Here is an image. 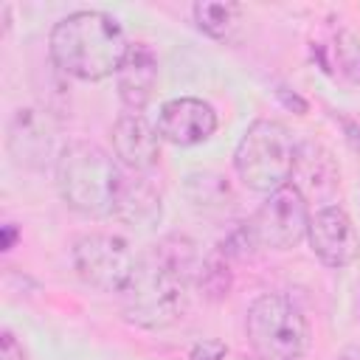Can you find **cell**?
Wrapping results in <instances>:
<instances>
[{
	"label": "cell",
	"mask_w": 360,
	"mask_h": 360,
	"mask_svg": "<svg viewBox=\"0 0 360 360\" xmlns=\"http://www.w3.org/2000/svg\"><path fill=\"white\" fill-rule=\"evenodd\" d=\"M197 253L188 239L169 236L149 248L121 292V312L141 329H166L186 315L197 276Z\"/></svg>",
	"instance_id": "cell-1"
},
{
	"label": "cell",
	"mask_w": 360,
	"mask_h": 360,
	"mask_svg": "<svg viewBox=\"0 0 360 360\" xmlns=\"http://www.w3.org/2000/svg\"><path fill=\"white\" fill-rule=\"evenodd\" d=\"M17 242V228L14 225H3V250H11Z\"/></svg>",
	"instance_id": "cell-22"
},
{
	"label": "cell",
	"mask_w": 360,
	"mask_h": 360,
	"mask_svg": "<svg viewBox=\"0 0 360 360\" xmlns=\"http://www.w3.org/2000/svg\"><path fill=\"white\" fill-rule=\"evenodd\" d=\"M309 205L307 194H301L298 186L287 183L273 194H264V202L256 208V214L245 225L248 242L270 250H290L301 239H307L309 228Z\"/></svg>",
	"instance_id": "cell-6"
},
{
	"label": "cell",
	"mask_w": 360,
	"mask_h": 360,
	"mask_svg": "<svg viewBox=\"0 0 360 360\" xmlns=\"http://www.w3.org/2000/svg\"><path fill=\"white\" fill-rule=\"evenodd\" d=\"M56 121L48 110L39 107H20L8 121V152L17 166L25 169H45L56 166Z\"/></svg>",
	"instance_id": "cell-8"
},
{
	"label": "cell",
	"mask_w": 360,
	"mask_h": 360,
	"mask_svg": "<svg viewBox=\"0 0 360 360\" xmlns=\"http://www.w3.org/2000/svg\"><path fill=\"white\" fill-rule=\"evenodd\" d=\"M338 360H360V346H346V349L338 354Z\"/></svg>",
	"instance_id": "cell-23"
},
{
	"label": "cell",
	"mask_w": 360,
	"mask_h": 360,
	"mask_svg": "<svg viewBox=\"0 0 360 360\" xmlns=\"http://www.w3.org/2000/svg\"><path fill=\"white\" fill-rule=\"evenodd\" d=\"M112 152L121 166L129 172L146 174L160 160V132L141 112H121L112 124Z\"/></svg>",
	"instance_id": "cell-11"
},
{
	"label": "cell",
	"mask_w": 360,
	"mask_h": 360,
	"mask_svg": "<svg viewBox=\"0 0 360 360\" xmlns=\"http://www.w3.org/2000/svg\"><path fill=\"white\" fill-rule=\"evenodd\" d=\"M307 242L326 267H349L360 253V239L352 217L340 205H323L309 217Z\"/></svg>",
	"instance_id": "cell-9"
},
{
	"label": "cell",
	"mask_w": 360,
	"mask_h": 360,
	"mask_svg": "<svg viewBox=\"0 0 360 360\" xmlns=\"http://www.w3.org/2000/svg\"><path fill=\"white\" fill-rule=\"evenodd\" d=\"M56 186L68 208L84 217H110L121 186L115 160L90 141H73L62 146L56 160Z\"/></svg>",
	"instance_id": "cell-3"
},
{
	"label": "cell",
	"mask_w": 360,
	"mask_h": 360,
	"mask_svg": "<svg viewBox=\"0 0 360 360\" xmlns=\"http://www.w3.org/2000/svg\"><path fill=\"white\" fill-rule=\"evenodd\" d=\"M292 177L301 180V183H292L301 191H304V186H309L315 194H332L338 188V166H335L332 155L312 141L298 146Z\"/></svg>",
	"instance_id": "cell-14"
},
{
	"label": "cell",
	"mask_w": 360,
	"mask_h": 360,
	"mask_svg": "<svg viewBox=\"0 0 360 360\" xmlns=\"http://www.w3.org/2000/svg\"><path fill=\"white\" fill-rule=\"evenodd\" d=\"M127 51V34L107 11H73L62 17L48 37L51 62L82 82H98L118 73Z\"/></svg>",
	"instance_id": "cell-2"
},
{
	"label": "cell",
	"mask_w": 360,
	"mask_h": 360,
	"mask_svg": "<svg viewBox=\"0 0 360 360\" xmlns=\"http://www.w3.org/2000/svg\"><path fill=\"white\" fill-rule=\"evenodd\" d=\"M298 143L281 121H253L236 143L233 169L239 180L259 194H273L292 180Z\"/></svg>",
	"instance_id": "cell-4"
},
{
	"label": "cell",
	"mask_w": 360,
	"mask_h": 360,
	"mask_svg": "<svg viewBox=\"0 0 360 360\" xmlns=\"http://www.w3.org/2000/svg\"><path fill=\"white\" fill-rule=\"evenodd\" d=\"M183 188H186V200L191 202V208H197L205 217L225 214L233 202L228 180L217 172H191L186 174Z\"/></svg>",
	"instance_id": "cell-15"
},
{
	"label": "cell",
	"mask_w": 360,
	"mask_h": 360,
	"mask_svg": "<svg viewBox=\"0 0 360 360\" xmlns=\"http://www.w3.org/2000/svg\"><path fill=\"white\" fill-rule=\"evenodd\" d=\"M112 217L138 231L155 228L163 217V194L158 183L141 172H132V177H121Z\"/></svg>",
	"instance_id": "cell-12"
},
{
	"label": "cell",
	"mask_w": 360,
	"mask_h": 360,
	"mask_svg": "<svg viewBox=\"0 0 360 360\" xmlns=\"http://www.w3.org/2000/svg\"><path fill=\"white\" fill-rule=\"evenodd\" d=\"M228 354V346L217 338H205V340H197L188 352V360H222Z\"/></svg>",
	"instance_id": "cell-19"
},
{
	"label": "cell",
	"mask_w": 360,
	"mask_h": 360,
	"mask_svg": "<svg viewBox=\"0 0 360 360\" xmlns=\"http://www.w3.org/2000/svg\"><path fill=\"white\" fill-rule=\"evenodd\" d=\"M276 96L281 98V104H284V107L295 110L298 115H304V112L309 110V104H307V101H304V98H301L298 93H290V90H284V87H278V90H276Z\"/></svg>",
	"instance_id": "cell-21"
},
{
	"label": "cell",
	"mask_w": 360,
	"mask_h": 360,
	"mask_svg": "<svg viewBox=\"0 0 360 360\" xmlns=\"http://www.w3.org/2000/svg\"><path fill=\"white\" fill-rule=\"evenodd\" d=\"M0 360H25L22 346L17 343V338L8 329L0 335Z\"/></svg>",
	"instance_id": "cell-20"
},
{
	"label": "cell",
	"mask_w": 360,
	"mask_h": 360,
	"mask_svg": "<svg viewBox=\"0 0 360 360\" xmlns=\"http://www.w3.org/2000/svg\"><path fill=\"white\" fill-rule=\"evenodd\" d=\"M194 22L211 39H231L242 25V6L228 0H200L191 6Z\"/></svg>",
	"instance_id": "cell-16"
},
{
	"label": "cell",
	"mask_w": 360,
	"mask_h": 360,
	"mask_svg": "<svg viewBox=\"0 0 360 360\" xmlns=\"http://www.w3.org/2000/svg\"><path fill=\"white\" fill-rule=\"evenodd\" d=\"M335 65L338 73L349 82V84H360V37L354 31H338L335 37Z\"/></svg>",
	"instance_id": "cell-18"
},
{
	"label": "cell",
	"mask_w": 360,
	"mask_h": 360,
	"mask_svg": "<svg viewBox=\"0 0 360 360\" xmlns=\"http://www.w3.org/2000/svg\"><path fill=\"white\" fill-rule=\"evenodd\" d=\"M118 96L129 112H141L158 84V53L146 42H132L127 51V59L121 62L115 73Z\"/></svg>",
	"instance_id": "cell-13"
},
{
	"label": "cell",
	"mask_w": 360,
	"mask_h": 360,
	"mask_svg": "<svg viewBox=\"0 0 360 360\" xmlns=\"http://www.w3.org/2000/svg\"><path fill=\"white\" fill-rule=\"evenodd\" d=\"M245 332L262 360H298L309 346L307 318L278 292H264L248 307Z\"/></svg>",
	"instance_id": "cell-5"
},
{
	"label": "cell",
	"mask_w": 360,
	"mask_h": 360,
	"mask_svg": "<svg viewBox=\"0 0 360 360\" xmlns=\"http://www.w3.org/2000/svg\"><path fill=\"white\" fill-rule=\"evenodd\" d=\"M135 253L124 236L84 233L73 242V267L79 278L101 292H124L135 273Z\"/></svg>",
	"instance_id": "cell-7"
},
{
	"label": "cell",
	"mask_w": 360,
	"mask_h": 360,
	"mask_svg": "<svg viewBox=\"0 0 360 360\" xmlns=\"http://www.w3.org/2000/svg\"><path fill=\"white\" fill-rule=\"evenodd\" d=\"M194 287L208 298V301H219L228 295L231 290V273H228V262L219 253H211L205 259H200L197 264V276H194Z\"/></svg>",
	"instance_id": "cell-17"
},
{
	"label": "cell",
	"mask_w": 360,
	"mask_h": 360,
	"mask_svg": "<svg viewBox=\"0 0 360 360\" xmlns=\"http://www.w3.org/2000/svg\"><path fill=\"white\" fill-rule=\"evenodd\" d=\"M158 132L174 146H197L217 132V112L202 98L180 96L160 107Z\"/></svg>",
	"instance_id": "cell-10"
}]
</instances>
